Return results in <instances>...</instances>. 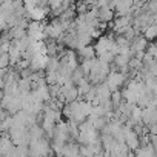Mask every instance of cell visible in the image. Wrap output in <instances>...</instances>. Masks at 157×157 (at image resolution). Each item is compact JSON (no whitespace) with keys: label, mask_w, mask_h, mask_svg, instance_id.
Segmentation results:
<instances>
[{"label":"cell","mask_w":157,"mask_h":157,"mask_svg":"<svg viewBox=\"0 0 157 157\" xmlns=\"http://www.w3.org/2000/svg\"><path fill=\"white\" fill-rule=\"evenodd\" d=\"M26 68H29V62H28V60H23V59H20V60L16 63V66H14V69H16L17 72H20V71H23V69H26Z\"/></svg>","instance_id":"cell-14"},{"label":"cell","mask_w":157,"mask_h":157,"mask_svg":"<svg viewBox=\"0 0 157 157\" xmlns=\"http://www.w3.org/2000/svg\"><path fill=\"white\" fill-rule=\"evenodd\" d=\"M6 68H10V56H8V52L0 54V69H6Z\"/></svg>","instance_id":"cell-13"},{"label":"cell","mask_w":157,"mask_h":157,"mask_svg":"<svg viewBox=\"0 0 157 157\" xmlns=\"http://www.w3.org/2000/svg\"><path fill=\"white\" fill-rule=\"evenodd\" d=\"M75 54H77L78 62H82V60H91V59H94V57H96V52H94V46H93V45L77 49V51H75Z\"/></svg>","instance_id":"cell-2"},{"label":"cell","mask_w":157,"mask_h":157,"mask_svg":"<svg viewBox=\"0 0 157 157\" xmlns=\"http://www.w3.org/2000/svg\"><path fill=\"white\" fill-rule=\"evenodd\" d=\"M60 5H62V0H48V10H49V11L59 10Z\"/></svg>","instance_id":"cell-15"},{"label":"cell","mask_w":157,"mask_h":157,"mask_svg":"<svg viewBox=\"0 0 157 157\" xmlns=\"http://www.w3.org/2000/svg\"><path fill=\"white\" fill-rule=\"evenodd\" d=\"M2 97H3V91L0 90V100H2Z\"/></svg>","instance_id":"cell-16"},{"label":"cell","mask_w":157,"mask_h":157,"mask_svg":"<svg viewBox=\"0 0 157 157\" xmlns=\"http://www.w3.org/2000/svg\"><path fill=\"white\" fill-rule=\"evenodd\" d=\"M17 88H19L20 94L31 93V82H29V78H20V80L17 82Z\"/></svg>","instance_id":"cell-7"},{"label":"cell","mask_w":157,"mask_h":157,"mask_svg":"<svg viewBox=\"0 0 157 157\" xmlns=\"http://www.w3.org/2000/svg\"><path fill=\"white\" fill-rule=\"evenodd\" d=\"M142 36L145 37L146 42H154V39L157 37V23L149 25L145 29H142Z\"/></svg>","instance_id":"cell-4"},{"label":"cell","mask_w":157,"mask_h":157,"mask_svg":"<svg viewBox=\"0 0 157 157\" xmlns=\"http://www.w3.org/2000/svg\"><path fill=\"white\" fill-rule=\"evenodd\" d=\"M128 62H129V57L128 56H125V54H119V56H116L114 57V65L120 69V68H123V66H126L128 65Z\"/></svg>","instance_id":"cell-8"},{"label":"cell","mask_w":157,"mask_h":157,"mask_svg":"<svg viewBox=\"0 0 157 157\" xmlns=\"http://www.w3.org/2000/svg\"><path fill=\"white\" fill-rule=\"evenodd\" d=\"M145 52H146L148 56H151L152 59H155V57H157V48H155V43H154V42H148Z\"/></svg>","instance_id":"cell-11"},{"label":"cell","mask_w":157,"mask_h":157,"mask_svg":"<svg viewBox=\"0 0 157 157\" xmlns=\"http://www.w3.org/2000/svg\"><path fill=\"white\" fill-rule=\"evenodd\" d=\"M45 83L49 85H57V72H45Z\"/></svg>","instance_id":"cell-10"},{"label":"cell","mask_w":157,"mask_h":157,"mask_svg":"<svg viewBox=\"0 0 157 157\" xmlns=\"http://www.w3.org/2000/svg\"><path fill=\"white\" fill-rule=\"evenodd\" d=\"M109 102L113 103L114 109H116V108H119V106H120V103L123 102V99H122V94H120V91H114V93H111Z\"/></svg>","instance_id":"cell-9"},{"label":"cell","mask_w":157,"mask_h":157,"mask_svg":"<svg viewBox=\"0 0 157 157\" xmlns=\"http://www.w3.org/2000/svg\"><path fill=\"white\" fill-rule=\"evenodd\" d=\"M59 59L57 57H46V65H45V72H57L59 71Z\"/></svg>","instance_id":"cell-5"},{"label":"cell","mask_w":157,"mask_h":157,"mask_svg":"<svg viewBox=\"0 0 157 157\" xmlns=\"http://www.w3.org/2000/svg\"><path fill=\"white\" fill-rule=\"evenodd\" d=\"M113 20H114V11L113 10H109L108 6L99 10V22H102V23H111Z\"/></svg>","instance_id":"cell-3"},{"label":"cell","mask_w":157,"mask_h":157,"mask_svg":"<svg viewBox=\"0 0 157 157\" xmlns=\"http://www.w3.org/2000/svg\"><path fill=\"white\" fill-rule=\"evenodd\" d=\"M63 99H65V103H72L75 100H78V93H77V86H72L69 90H66L63 94Z\"/></svg>","instance_id":"cell-6"},{"label":"cell","mask_w":157,"mask_h":157,"mask_svg":"<svg viewBox=\"0 0 157 157\" xmlns=\"http://www.w3.org/2000/svg\"><path fill=\"white\" fill-rule=\"evenodd\" d=\"M114 54H111V52H105V54H102V56H99L97 59L102 62V63H106V65H111L113 62H114Z\"/></svg>","instance_id":"cell-12"},{"label":"cell","mask_w":157,"mask_h":157,"mask_svg":"<svg viewBox=\"0 0 157 157\" xmlns=\"http://www.w3.org/2000/svg\"><path fill=\"white\" fill-rule=\"evenodd\" d=\"M123 143L126 145V148H128L129 151H137V149L140 148L139 136H136L132 131H128V132L125 134V142H123Z\"/></svg>","instance_id":"cell-1"}]
</instances>
